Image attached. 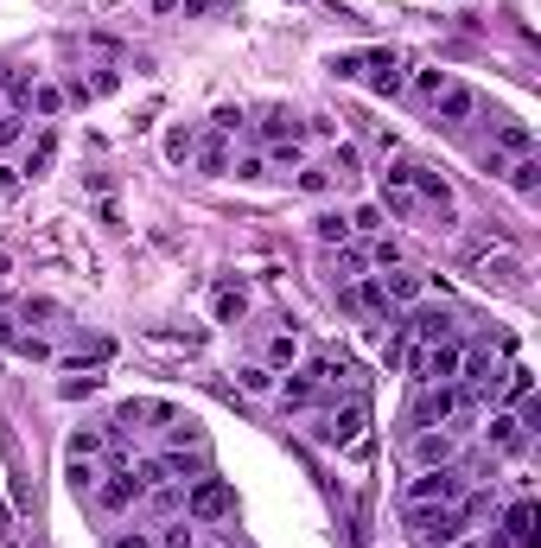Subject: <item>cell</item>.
<instances>
[{"instance_id": "52a82bcc", "label": "cell", "mask_w": 541, "mask_h": 548, "mask_svg": "<svg viewBox=\"0 0 541 548\" xmlns=\"http://www.w3.org/2000/svg\"><path fill=\"white\" fill-rule=\"evenodd\" d=\"M338 306H344V313H357V319H395L389 294H382V274H357V281H344L338 287Z\"/></svg>"}, {"instance_id": "2e32d148", "label": "cell", "mask_w": 541, "mask_h": 548, "mask_svg": "<svg viewBox=\"0 0 541 548\" xmlns=\"http://www.w3.org/2000/svg\"><path fill=\"white\" fill-rule=\"evenodd\" d=\"M491 153H503V160L535 153V128H529V122H510V115H497V147H491Z\"/></svg>"}, {"instance_id": "7a4b0ae2", "label": "cell", "mask_w": 541, "mask_h": 548, "mask_svg": "<svg viewBox=\"0 0 541 548\" xmlns=\"http://www.w3.org/2000/svg\"><path fill=\"white\" fill-rule=\"evenodd\" d=\"M185 517L198 523V529H211V523H223V517H236V485H230V478H217V472L191 478V491H185Z\"/></svg>"}, {"instance_id": "30bf717a", "label": "cell", "mask_w": 541, "mask_h": 548, "mask_svg": "<svg viewBox=\"0 0 541 548\" xmlns=\"http://www.w3.org/2000/svg\"><path fill=\"white\" fill-rule=\"evenodd\" d=\"M382 217H401V224H408V217H421V198L408 192V160H395V166H382V204H376Z\"/></svg>"}, {"instance_id": "bcb514c9", "label": "cell", "mask_w": 541, "mask_h": 548, "mask_svg": "<svg viewBox=\"0 0 541 548\" xmlns=\"http://www.w3.org/2000/svg\"><path fill=\"white\" fill-rule=\"evenodd\" d=\"M109 548H153V536H147V529H128V536H115Z\"/></svg>"}, {"instance_id": "ac0fdd59", "label": "cell", "mask_w": 541, "mask_h": 548, "mask_svg": "<svg viewBox=\"0 0 541 548\" xmlns=\"http://www.w3.org/2000/svg\"><path fill=\"white\" fill-rule=\"evenodd\" d=\"M414 459H421V466H452V434L446 427H421V434H414Z\"/></svg>"}, {"instance_id": "1f68e13d", "label": "cell", "mask_w": 541, "mask_h": 548, "mask_svg": "<svg viewBox=\"0 0 541 548\" xmlns=\"http://www.w3.org/2000/svg\"><path fill=\"white\" fill-rule=\"evenodd\" d=\"M64 478H71V491H77V498H90V491H96V478H102V466H96V459H71V466H64Z\"/></svg>"}, {"instance_id": "f907efd6", "label": "cell", "mask_w": 541, "mask_h": 548, "mask_svg": "<svg viewBox=\"0 0 541 548\" xmlns=\"http://www.w3.org/2000/svg\"><path fill=\"white\" fill-rule=\"evenodd\" d=\"M0 115H7V109H0Z\"/></svg>"}, {"instance_id": "484cf974", "label": "cell", "mask_w": 541, "mask_h": 548, "mask_svg": "<svg viewBox=\"0 0 541 548\" xmlns=\"http://www.w3.org/2000/svg\"><path fill=\"white\" fill-rule=\"evenodd\" d=\"M153 548H198V523H191V517H172V523H160V536H153Z\"/></svg>"}, {"instance_id": "681fc988", "label": "cell", "mask_w": 541, "mask_h": 548, "mask_svg": "<svg viewBox=\"0 0 541 548\" xmlns=\"http://www.w3.org/2000/svg\"><path fill=\"white\" fill-rule=\"evenodd\" d=\"M446 548H471V542H446Z\"/></svg>"}, {"instance_id": "6da1fadb", "label": "cell", "mask_w": 541, "mask_h": 548, "mask_svg": "<svg viewBox=\"0 0 541 548\" xmlns=\"http://www.w3.org/2000/svg\"><path fill=\"white\" fill-rule=\"evenodd\" d=\"M331 77L370 83L376 96H401V90H408V77H401V58H395V51H338V58H331Z\"/></svg>"}, {"instance_id": "277c9868", "label": "cell", "mask_w": 541, "mask_h": 548, "mask_svg": "<svg viewBox=\"0 0 541 548\" xmlns=\"http://www.w3.org/2000/svg\"><path fill=\"white\" fill-rule=\"evenodd\" d=\"M459 408H465V389H459V383H421V396H414L408 421H414V434H421V427H446Z\"/></svg>"}, {"instance_id": "4316f807", "label": "cell", "mask_w": 541, "mask_h": 548, "mask_svg": "<svg viewBox=\"0 0 541 548\" xmlns=\"http://www.w3.org/2000/svg\"><path fill=\"white\" fill-rule=\"evenodd\" d=\"M261 160H268L274 173H300V166H306V147H300V141H268V153H261Z\"/></svg>"}, {"instance_id": "8d00e7d4", "label": "cell", "mask_w": 541, "mask_h": 548, "mask_svg": "<svg viewBox=\"0 0 541 548\" xmlns=\"http://www.w3.org/2000/svg\"><path fill=\"white\" fill-rule=\"evenodd\" d=\"M389 230V217L376 211V204H363V211H351V236H382Z\"/></svg>"}, {"instance_id": "3957f363", "label": "cell", "mask_w": 541, "mask_h": 548, "mask_svg": "<svg viewBox=\"0 0 541 548\" xmlns=\"http://www.w3.org/2000/svg\"><path fill=\"white\" fill-rule=\"evenodd\" d=\"M408 523H414V536H421L427 548H446V542L465 536V510L459 504H408Z\"/></svg>"}, {"instance_id": "cb8c5ba5", "label": "cell", "mask_w": 541, "mask_h": 548, "mask_svg": "<svg viewBox=\"0 0 541 548\" xmlns=\"http://www.w3.org/2000/svg\"><path fill=\"white\" fill-rule=\"evenodd\" d=\"M191 160H198V173H230V141H223V134H204Z\"/></svg>"}, {"instance_id": "5b68a950", "label": "cell", "mask_w": 541, "mask_h": 548, "mask_svg": "<svg viewBox=\"0 0 541 548\" xmlns=\"http://www.w3.org/2000/svg\"><path fill=\"white\" fill-rule=\"evenodd\" d=\"M172 415H179V408L160 402V396H128L109 421V440H128V434H141V427H166Z\"/></svg>"}, {"instance_id": "603a6c76", "label": "cell", "mask_w": 541, "mask_h": 548, "mask_svg": "<svg viewBox=\"0 0 541 548\" xmlns=\"http://www.w3.org/2000/svg\"><path fill=\"white\" fill-rule=\"evenodd\" d=\"M109 447H115V440H109V427H77V434H71V447H64V453H71V459H102Z\"/></svg>"}, {"instance_id": "44dd1931", "label": "cell", "mask_w": 541, "mask_h": 548, "mask_svg": "<svg viewBox=\"0 0 541 548\" xmlns=\"http://www.w3.org/2000/svg\"><path fill=\"white\" fill-rule=\"evenodd\" d=\"M312 236H319L325 249H344L351 243V211H319L312 217Z\"/></svg>"}, {"instance_id": "7bdbcfd3", "label": "cell", "mask_w": 541, "mask_h": 548, "mask_svg": "<svg viewBox=\"0 0 541 548\" xmlns=\"http://www.w3.org/2000/svg\"><path fill=\"white\" fill-rule=\"evenodd\" d=\"M236 179H268V160H261V153H242V160H236Z\"/></svg>"}, {"instance_id": "7402d4cb", "label": "cell", "mask_w": 541, "mask_h": 548, "mask_svg": "<svg viewBox=\"0 0 541 548\" xmlns=\"http://www.w3.org/2000/svg\"><path fill=\"white\" fill-rule=\"evenodd\" d=\"M281 402H287V408H312V402H319V376H312V370H287Z\"/></svg>"}, {"instance_id": "f6af8a7d", "label": "cell", "mask_w": 541, "mask_h": 548, "mask_svg": "<svg viewBox=\"0 0 541 548\" xmlns=\"http://www.w3.org/2000/svg\"><path fill=\"white\" fill-rule=\"evenodd\" d=\"M300 185H306V192H325L331 173H325V166H300Z\"/></svg>"}, {"instance_id": "b9f144b4", "label": "cell", "mask_w": 541, "mask_h": 548, "mask_svg": "<svg viewBox=\"0 0 541 548\" xmlns=\"http://www.w3.org/2000/svg\"><path fill=\"white\" fill-rule=\"evenodd\" d=\"M20 319H58V300H13Z\"/></svg>"}, {"instance_id": "ee69618b", "label": "cell", "mask_w": 541, "mask_h": 548, "mask_svg": "<svg viewBox=\"0 0 541 548\" xmlns=\"http://www.w3.org/2000/svg\"><path fill=\"white\" fill-rule=\"evenodd\" d=\"M217 7H236V0H185V20H204V13H217Z\"/></svg>"}, {"instance_id": "7dc6e473", "label": "cell", "mask_w": 541, "mask_h": 548, "mask_svg": "<svg viewBox=\"0 0 541 548\" xmlns=\"http://www.w3.org/2000/svg\"><path fill=\"white\" fill-rule=\"evenodd\" d=\"M13 185H20V179H13V166H0V198H7Z\"/></svg>"}, {"instance_id": "74e56055", "label": "cell", "mask_w": 541, "mask_h": 548, "mask_svg": "<svg viewBox=\"0 0 541 548\" xmlns=\"http://www.w3.org/2000/svg\"><path fill=\"white\" fill-rule=\"evenodd\" d=\"M363 255H370V262H376V268H401V243H395V236H389V230H382V236H376V243H370V249H363Z\"/></svg>"}, {"instance_id": "f546056e", "label": "cell", "mask_w": 541, "mask_h": 548, "mask_svg": "<svg viewBox=\"0 0 541 548\" xmlns=\"http://www.w3.org/2000/svg\"><path fill=\"white\" fill-rule=\"evenodd\" d=\"M242 313H249V294H242V281H223V287H217V319L230 325V319H242Z\"/></svg>"}, {"instance_id": "9c48e42d", "label": "cell", "mask_w": 541, "mask_h": 548, "mask_svg": "<svg viewBox=\"0 0 541 548\" xmlns=\"http://www.w3.org/2000/svg\"><path fill=\"white\" fill-rule=\"evenodd\" d=\"M427 109H433V122H440V128H465L471 115H478V90H471V83H459V77H446L440 96H433Z\"/></svg>"}, {"instance_id": "83f0119b", "label": "cell", "mask_w": 541, "mask_h": 548, "mask_svg": "<svg viewBox=\"0 0 541 548\" xmlns=\"http://www.w3.org/2000/svg\"><path fill=\"white\" fill-rule=\"evenodd\" d=\"M363 268H370V255H363L357 243H344L338 255H331V281H338V287H344V281H357Z\"/></svg>"}, {"instance_id": "c3c4849f", "label": "cell", "mask_w": 541, "mask_h": 548, "mask_svg": "<svg viewBox=\"0 0 541 548\" xmlns=\"http://www.w3.org/2000/svg\"><path fill=\"white\" fill-rule=\"evenodd\" d=\"M198 548H223V542H198Z\"/></svg>"}, {"instance_id": "ab89813d", "label": "cell", "mask_w": 541, "mask_h": 548, "mask_svg": "<svg viewBox=\"0 0 541 548\" xmlns=\"http://www.w3.org/2000/svg\"><path fill=\"white\" fill-rule=\"evenodd\" d=\"M20 134H26V115H20V109H7V115H0V147H13Z\"/></svg>"}, {"instance_id": "4dcf8cb0", "label": "cell", "mask_w": 541, "mask_h": 548, "mask_svg": "<svg viewBox=\"0 0 541 548\" xmlns=\"http://www.w3.org/2000/svg\"><path fill=\"white\" fill-rule=\"evenodd\" d=\"M529 396H535V376L522 370V364H516V370H503V389H497V402H529Z\"/></svg>"}, {"instance_id": "ba28073f", "label": "cell", "mask_w": 541, "mask_h": 548, "mask_svg": "<svg viewBox=\"0 0 541 548\" xmlns=\"http://www.w3.org/2000/svg\"><path fill=\"white\" fill-rule=\"evenodd\" d=\"M465 498V472L459 466H427L408 485V504H459Z\"/></svg>"}, {"instance_id": "7c38bea8", "label": "cell", "mask_w": 541, "mask_h": 548, "mask_svg": "<svg viewBox=\"0 0 541 548\" xmlns=\"http://www.w3.org/2000/svg\"><path fill=\"white\" fill-rule=\"evenodd\" d=\"M382 294H389V306H395V313H401V306H421V294H427V274L401 262V268H389V274H382Z\"/></svg>"}, {"instance_id": "e575fe53", "label": "cell", "mask_w": 541, "mask_h": 548, "mask_svg": "<svg viewBox=\"0 0 541 548\" xmlns=\"http://www.w3.org/2000/svg\"><path fill=\"white\" fill-rule=\"evenodd\" d=\"M191 153H198V134H191V128H172V134H166V160H172V166H185Z\"/></svg>"}, {"instance_id": "836d02e7", "label": "cell", "mask_w": 541, "mask_h": 548, "mask_svg": "<svg viewBox=\"0 0 541 548\" xmlns=\"http://www.w3.org/2000/svg\"><path fill=\"white\" fill-rule=\"evenodd\" d=\"M325 173H338V185H351V179H357V147H351V141H344V147H331Z\"/></svg>"}, {"instance_id": "f1b7e54d", "label": "cell", "mask_w": 541, "mask_h": 548, "mask_svg": "<svg viewBox=\"0 0 541 548\" xmlns=\"http://www.w3.org/2000/svg\"><path fill=\"white\" fill-rule=\"evenodd\" d=\"M64 102H71V96H64L58 83H32V96H26V115H45V122H51V115H58Z\"/></svg>"}, {"instance_id": "ffe728a7", "label": "cell", "mask_w": 541, "mask_h": 548, "mask_svg": "<svg viewBox=\"0 0 541 548\" xmlns=\"http://www.w3.org/2000/svg\"><path fill=\"white\" fill-rule=\"evenodd\" d=\"M51 160H58V128H39V141L26 147V166H20V173H26V179H45Z\"/></svg>"}, {"instance_id": "60d3db41", "label": "cell", "mask_w": 541, "mask_h": 548, "mask_svg": "<svg viewBox=\"0 0 541 548\" xmlns=\"http://www.w3.org/2000/svg\"><path fill=\"white\" fill-rule=\"evenodd\" d=\"M242 389H249V396H268V389H274V370H242Z\"/></svg>"}, {"instance_id": "f35d334b", "label": "cell", "mask_w": 541, "mask_h": 548, "mask_svg": "<svg viewBox=\"0 0 541 548\" xmlns=\"http://www.w3.org/2000/svg\"><path fill=\"white\" fill-rule=\"evenodd\" d=\"M440 83H446V71H414V96L433 102V96H440Z\"/></svg>"}, {"instance_id": "8992f818", "label": "cell", "mask_w": 541, "mask_h": 548, "mask_svg": "<svg viewBox=\"0 0 541 548\" xmlns=\"http://www.w3.org/2000/svg\"><path fill=\"white\" fill-rule=\"evenodd\" d=\"M395 325L414 338V345H440V338H459V325H452V306H401Z\"/></svg>"}, {"instance_id": "d590c367", "label": "cell", "mask_w": 541, "mask_h": 548, "mask_svg": "<svg viewBox=\"0 0 541 548\" xmlns=\"http://www.w3.org/2000/svg\"><path fill=\"white\" fill-rule=\"evenodd\" d=\"M20 306H13V300H0V345H7V351H20Z\"/></svg>"}, {"instance_id": "d4e9b609", "label": "cell", "mask_w": 541, "mask_h": 548, "mask_svg": "<svg viewBox=\"0 0 541 548\" xmlns=\"http://www.w3.org/2000/svg\"><path fill=\"white\" fill-rule=\"evenodd\" d=\"M115 90H121V71H96L90 83L77 77V83H71V90H64V96H71V102H96V96H115Z\"/></svg>"}, {"instance_id": "5bb4252c", "label": "cell", "mask_w": 541, "mask_h": 548, "mask_svg": "<svg viewBox=\"0 0 541 548\" xmlns=\"http://www.w3.org/2000/svg\"><path fill=\"white\" fill-rule=\"evenodd\" d=\"M503 542H516V548H535V498L522 491V498L503 510V529H497Z\"/></svg>"}, {"instance_id": "8fae6325", "label": "cell", "mask_w": 541, "mask_h": 548, "mask_svg": "<svg viewBox=\"0 0 541 548\" xmlns=\"http://www.w3.org/2000/svg\"><path fill=\"white\" fill-rule=\"evenodd\" d=\"M363 415H370L363 402H344V408H331V415H325L319 427H312V434H319L325 447H351V440H357V427H363Z\"/></svg>"}, {"instance_id": "4fadbf2b", "label": "cell", "mask_w": 541, "mask_h": 548, "mask_svg": "<svg viewBox=\"0 0 541 548\" xmlns=\"http://www.w3.org/2000/svg\"><path fill=\"white\" fill-rule=\"evenodd\" d=\"M484 447H491V453H522V447H529V434H522V421L510 415V408H491V427H484Z\"/></svg>"}, {"instance_id": "9a60e30c", "label": "cell", "mask_w": 541, "mask_h": 548, "mask_svg": "<svg viewBox=\"0 0 541 548\" xmlns=\"http://www.w3.org/2000/svg\"><path fill=\"white\" fill-rule=\"evenodd\" d=\"M261 370H274V376L300 370V338H293V325H287V332H274L268 345H261Z\"/></svg>"}, {"instance_id": "d6a6232c", "label": "cell", "mask_w": 541, "mask_h": 548, "mask_svg": "<svg viewBox=\"0 0 541 548\" xmlns=\"http://www.w3.org/2000/svg\"><path fill=\"white\" fill-rule=\"evenodd\" d=\"M147 504H153V517H172V510H185V485H153Z\"/></svg>"}, {"instance_id": "d6986e66", "label": "cell", "mask_w": 541, "mask_h": 548, "mask_svg": "<svg viewBox=\"0 0 541 548\" xmlns=\"http://www.w3.org/2000/svg\"><path fill=\"white\" fill-rule=\"evenodd\" d=\"M312 376H319V389H344V383H351V357H344V351H325V357H312V364H306Z\"/></svg>"}, {"instance_id": "e0dca14e", "label": "cell", "mask_w": 541, "mask_h": 548, "mask_svg": "<svg viewBox=\"0 0 541 548\" xmlns=\"http://www.w3.org/2000/svg\"><path fill=\"white\" fill-rule=\"evenodd\" d=\"M503 179H510L516 185V198H541V153H522V160H510V166H503Z\"/></svg>"}]
</instances>
